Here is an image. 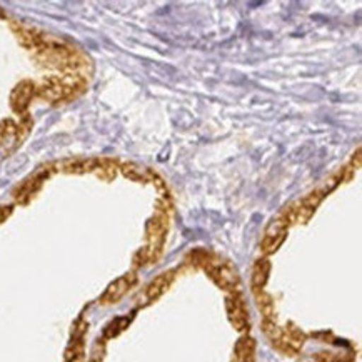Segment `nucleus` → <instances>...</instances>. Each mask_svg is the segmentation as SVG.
I'll return each instance as SVG.
<instances>
[{"label":"nucleus","mask_w":362,"mask_h":362,"mask_svg":"<svg viewBox=\"0 0 362 362\" xmlns=\"http://www.w3.org/2000/svg\"><path fill=\"white\" fill-rule=\"evenodd\" d=\"M120 173H122L127 179L136 180V182H148V180L154 182V179L157 177L152 170H148L147 167L144 165L136 164V162H125V164L120 165Z\"/></svg>","instance_id":"nucleus-13"},{"label":"nucleus","mask_w":362,"mask_h":362,"mask_svg":"<svg viewBox=\"0 0 362 362\" xmlns=\"http://www.w3.org/2000/svg\"><path fill=\"white\" fill-rule=\"evenodd\" d=\"M97 164H99V159L97 157H72V159H66L59 164V170L66 174H89L94 173Z\"/></svg>","instance_id":"nucleus-12"},{"label":"nucleus","mask_w":362,"mask_h":362,"mask_svg":"<svg viewBox=\"0 0 362 362\" xmlns=\"http://www.w3.org/2000/svg\"><path fill=\"white\" fill-rule=\"evenodd\" d=\"M232 362H255V341L249 336H243L234 347Z\"/></svg>","instance_id":"nucleus-15"},{"label":"nucleus","mask_w":362,"mask_h":362,"mask_svg":"<svg viewBox=\"0 0 362 362\" xmlns=\"http://www.w3.org/2000/svg\"><path fill=\"white\" fill-rule=\"evenodd\" d=\"M22 122H13L12 119H6L0 122V156L6 157L12 154L16 148L21 146L27 134L30 132V119L22 115Z\"/></svg>","instance_id":"nucleus-5"},{"label":"nucleus","mask_w":362,"mask_h":362,"mask_svg":"<svg viewBox=\"0 0 362 362\" xmlns=\"http://www.w3.org/2000/svg\"><path fill=\"white\" fill-rule=\"evenodd\" d=\"M174 282V272H164L160 276H157L154 281H151L146 286V289L142 291V294L139 296V305H148L154 300L159 299L160 296H164V292H167L170 284Z\"/></svg>","instance_id":"nucleus-11"},{"label":"nucleus","mask_w":362,"mask_h":362,"mask_svg":"<svg viewBox=\"0 0 362 362\" xmlns=\"http://www.w3.org/2000/svg\"><path fill=\"white\" fill-rule=\"evenodd\" d=\"M292 224L289 212L287 209L282 214H279L276 219H272L269 222V226L266 227V232H264V238L261 243V249L266 255H271L274 252H277V249L281 247L282 243H284L287 230H289V226Z\"/></svg>","instance_id":"nucleus-6"},{"label":"nucleus","mask_w":362,"mask_h":362,"mask_svg":"<svg viewBox=\"0 0 362 362\" xmlns=\"http://www.w3.org/2000/svg\"><path fill=\"white\" fill-rule=\"evenodd\" d=\"M13 211L12 206H0V224H2L4 221H7L8 217H11Z\"/></svg>","instance_id":"nucleus-19"},{"label":"nucleus","mask_w":362,"mask_h":362,"mask_svg":"<svg viewBox=\"0 0 362 362\" xmlns=\"http://www.w3.org/2000/svg\"><path fill=\"white\" fill-rule=\"evenodd\" d=\"M35 97V83L32 81H22L13 87L11 94V107L18 115H27L32 99Z\"/></svg>","instance_id":"nucleus-10"},{"label":"nucleus","mask_w":362,"mask_h":362,"mask_svg":"<svg viewBox=\"0 0 362 362\" xmlns=\"http://www.w3.org/2000/svg\"><path fill=\"white\" fill-rule=\"evenodd\" d=\"M136 281H137L136 274L129 272L125 274V276L119 277V279H115L114 282H110L107 289L104 291V294L100 296L99 303L102 305H110V304L119 303V300L132 289V286L136 284Z\"/></svg>","instance_id":"nucleus-9"},{"label":"nucleus","mask_w":362,"mask_h":362,"mask_svg":"<svg viewBox=\"0 0 362 362\" xmlns=\"http://www.w3.org/2000/svg\"><path fill=\"white\" fill-rule=\"evenodd\" d=\"M50 173H52V170L47 169V167H44V169L37 170L35 174H32L30 177L22 180V182L17 185V189L13 190V199H16L18 204L29 202L30 199L34 197L37 192H39L45 180L49 179Z\"/></svg>","instance_id":"nucleus-8"},{"label":"nucleus","mask_w":362,"mask_h":362,"mask_svg":"<svg viewBox=\"0 0 362 362\" xmlns=\"http://www.w3.org/2000/svg\"><path fill=\"white\" fill-rule=\"evenodd\" d=\"M94 174L102 180H112L117 174V164L112 159H99V164H97Z\"/></svg>","instance_id":"nucleus-17"},{"label":"nucleus","mask_w":362,"mask_h":362,"mask_svg":"<svg viewBox=\"0 0 362 362\" xmlns=\"http://www.w3.org/2000/svg\"><path fill=\"white\" fill-rule=\"evenodd\" d=\"M262 327L264 334L272 342V346L284 352V354L294 356L303 349L305 342V334L300 329L292 326V324H289L286 329H281L276 326L274 321H264Z\"/></svg>","instance_id":"nucleus-4"},{"label":"nucleus","mask_w":362,"mask_h":362,"mask_svg":"<svg viewBox=\"0 0 362 362\" xmlns=\"http://www.w3.org/2000/svg\"><path fill=\"white\" fill-rule=\"evenodd\" d=\"M30 54L42 67L54 69V71H60L62 74H81L83 76L87 67H90L86 54L69 42L45 34V32L40 37L39 44L30 50Z\"/></svg>","instance_id":"nucleus-1"},{"label":"nucleus","mask_w":362,"mask_h":362,"mask_svg":"<svg viewBox=\"0 0 362 362\" xmlns=\"http://www.w3.org/2000/svg\"><path fill=\"white\" fill-rule=\"evenodd\" d=\"M269 274H271V262L267 259H259L257 262L254 264L252 269V277H250V286H252V291H264V287L267 284Z\"/></svg>","instance_id":"nucleus-14"},{"label":"nucleus","mask_w":362,"mask_h":362,"mask_svg":"<svg viewBox=\"0 0 362 362\" xmlns=\"http://www.w3.org/2000/svg\"><path fill=\"white\" fill-rule=\"evenodd\" d=\"M226 309H227V315H229L232 327H234L235 331L238 332L249 331L250 327L249 310L245 308L243 296H240L239 292H230V294L226 297Z\"/></svg>","instance_id":"nucleus-7"},{"label":"nucleus","mask_w":362,"mask_h":362,"mask_svg":"<svg viewBox=\"0 0 362 362\" xmlns=\"http://www.w3.org/2000/svg\"><path fill=\"white\" fill-rule=\"evenodd\" d=\"M87 89V78L81 74H60V76H47L39 83H35V95L50 104L69 102L77 99Z\"/></svg>","instance_id":"nucleus-2"},{"label":"nucleus","mask_w":362,"mask_h":362,"mask_svg":"<svg viewBox=\"0 0 362 362\" xmlns=\"http://www.w3.org/2000/svg\"><path fill=\"white\" fill-rule=\"evenodd\" d=\"M129 324V321H125V319H122V317H119V319H115L114 322H110L107 327H105V337H114V336H117V334L122 331V329L127 326Z\"/></svg>","instance_id":"nucleus-18"},{"label":"nucleus","mask_w":362,"mask_h":362,"mask_svg":"<svg viewBox=\"0 0 362 362\" xmlns=\"http://www.w3.org/2000/svg\"><path fill=\"white\" fill-rule=\"evenodd\" d=\"M255 300H257L259 310H261L264 315V321H274V315H276V309H274V300L272 297L264 291L254 292Z\"/></svg>","instance_id":"nucleus-16"},{"label":"nucleus","mask_w":362,"mask_h":362,"mask_svg":"<svg viewBox=\"0 0 362 362\" xmlns=\"http://www.w3.org/2000/svg\"><path fill=\"white\" fill-rule=\"evenodd\" d=\"M196 262L207 272V276L211 277L221 289L238 292L240 277L238 269L232 266L229 261H224V259L216 257V255L207 252H197Z\"/></svg>","instance_id":"nucleus-3"}]
</instances>
